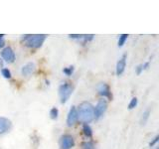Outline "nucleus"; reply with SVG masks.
Masks as SVG:
<instances>
[{
  "instance_id": "1",
  "label": "nucleus",
  "mask_w": 159,
  "mask_h": 149,
  "mask_svg": "<svg viewBox=\"0 0 159 149\" xmlns=\"http://www.w3.org/2000/svg\"><path fill=\"white\" fill-rule=\"evenodd\" d=\"M79 118L84 123L91 122L94 117L93 106L89 102H83L78 111Z\"/></svg>"
},
{
  "instance_id": "2",
  "label": "nucleus",
  "mask_w": 159,
  "mask_h": 149,
  "mask_svg": "<svg viewBox=\"0 0 159 149\" xmlns=\"http://www.w3.org/2000/svg\"><path fill=\"white\" fill-rule=\"evenodd\" d=\"M47 35L44 34H38V35H25L23 37L22 41L25 43L27 47L37 49L42 46V44L46 40Z\"/></svg>"
},
{
  "instance_id": "3",
  "label": "nucleus",
  "mask_w": 159,
  "mask_h": 149,
  "mask_svg": "<svg viewBox=\"0 0 159 149\" xmlns=\"http://www.w3.org/2000/svg\"><path fill=\"white\" fill-rule=\"evenodd\" d=\"M74 91V87L71 84L65 83L63 84H61L59 88V94H60V102L62 103L66 102L69 97H71V94L73 93Z\"/></svg>"
},
{
  "instance_id": "4",
  "label": "nucleus",
  "mask_w": 159,
  "mask_h": 149,
  "mask_svg": "<svg viewBox=\"0 0 159 149\" xmlns=\"http://www.w3.org/2000/svg\"><path fill=\"white\" fill-rule=\"evenodd\" d=\"M107 108V102L106 99H99L98 102L97 103L96 107L93 108L94 111V117L98 119L99 117H102L103 115V113L106 112Z\"/></svg>"
},
{
  "instance_id": "5",
  "label": "nucleus",
  "mask_w": 159,
  "mask_h": 149,
  "mask_svg": "<svg viewBox=\"0 0 159 149\" xmlns=\"http://www.w3.org/2000/svg\"><path fill=\"white\" fill-rule=\"evenodd\" d=\"M98 92L99 96H102L103 97H107L109 99V101H111L112 99V94H111V88H109L108 84H104V83L99 84L98 86Z\"/></svg>"
},
{
  "instance_id": "6",
  "label": "nucleus",
  "mask_w": 159,
  "mask_h": 149,
  "mask_svg": "<svg viewBox=\"0 0 159 149\" xmlns=\"http://www.w3.org/2000/svg\"><path fill=\"white\" fill-rule=\"evenodd\" d=\"M1 57H2L3 61H5L6 63H13L15 61V54H14V51L10 47H6V48H4L2 50Z\"/></svg>"
},
{
  "instance_id": "7",
  "label": "nucleus",
  "mask_w": 159,
  "mask_h": 149,
  "mask_svg": "<svg viewBox=\"0 0 159 149\" xmlns=\"http://www.w3.org/2000/svg\"><path fill=\"white\" fill-rule=\"evenodd\" d=\"M75 145L74 138L69 135V134H65L61 137V148L62 149H72Z\"/></svg>"
},
{
  "instance_id": "8",
  "label": "nucleus",
  "mask_w": 159,
  "mask_h": 149,
  "mask_svg": "<svg viewBox=\"0 0 159 149\" xmlns=\"http://www.w3.org/2000/svg\"><path fill=\"white\" fill-rule=\"evenodd\" d=\"M79 118V114H78V111L76 106H72L70 111L68 113V116H67V124L68 126H73L76 121L78 120Z\"/></svg>"
},
{
  "instance_id": "9",
  "label": "nucleus",
  "mask_w": 159,
  "mask_h": 149,
  "mask_svg": "<svg viewBox=\"0 0 159 149\" xmlns=\"http://www.w3.org/2000/svg\"><path fill=\"white\" fill-rule=\"evenodd\" d=\"M126 59H127V56L126 54H123L121 58L118 60V62L116 64V73L117 76H121L123 74L124 70H125V67H126Z\"/></svg>"
},
{
  "instance_id": "10",
  "label": "nucleus",
  "mask_w": 159,
  "mask_h": 149,
  "mask_svg": "<svg viewBox=\"0 0 159 149\" xmlns=\"http://www.w3.org/2000/svg\"><path fill=\"white\" fill-rule=\"evenodd\" d=\"M11 128V121L8 118L0 117V134L7 132Z\"/></svg>"
},
{
  "instance_id": "11",
  "label": "nucleus",
  "mask_w": 159,
  "mask_h": 149,
  "mask_svg": "<svg viewBox=\"0 0 159 149\" xmlns=\"http://www.w3.org/2000/svg\"><path fill=\"white\" fill-rule=\"evenodd\" d=\"M34 70H35V64L30 62V63L25 65V66L22 68V74L25 77H28V76H30V74H33Z\"/></svg>"
},
{
  "instance_id": "12",
  "label": "nucleus",
  "mask_w": 159,
  "mask_h": 149,
  "mask_svg": "<svg viewBox=\"0 0 159 149\" xmlns=\"http://www.w3.org/2000/svg\"><path fill=\"white\" fill-rule=\"evenodd\" d=\"M69 37L71 39H76V40H83L84 42H89L92 41L93 39V35H76V34H70Z\"/></svg>"
},
{
  "instance_id": "13",
  "label": "nucleus",
  "mask_w": 159,
  "mask_h": 149,
  "mask_svg": "<svg viewBox=\"0 0 159 149\" xmlns=\"http://www.w3.org/2000/svg\"><path fill=\"white\" fill-rule=\"evenodd\" d=\"M83 131H84V134L86 135L87 137H92L93 136V130L91 126L89 125V124L84 123L83 125Z\"/></svg>"
},
{
  "instance_id": "14",
  "label": "nucleus",
  "mask_w": 159,
  "mask_h": 149,
  "mask_svg": "<svg viewBox=\"0 0 159 149\" xmlns=\"http://www.w3.org/2000/svg\"><path fill=\"white\" fill-rule=\"evenodd\" d=\"M149 115H150V109H146V111L142 113V116H141V119H140L141 125H144V124L147 122L148 118H149Z\"/></svg>"
},
{
  "instance_id": "15",
  "label": "nucleus",
  "mask_w": 159,
  "mask_h": 149,
  "mask_svg": "<svg viewBox=\"0 0 159 149\" xmlns=\"http://www.w3.org/2000/svg\"><path fill=\"white\" fill-rule=\"evenodd\" d=\"M128 38V34H121L118 38V47H122L124 44H125L126 40Z\"/></svg>"
},
{
  "instance_id": "16",
  "label": "nucleus",
  "mask_w": 159,
  "mask_h": 149,
  "mask_svg": "<svg viewBox=\"0 0 159 149\" xmlns=\"http://www.w3.org/2000/svg\"><path fill=\"white\" fill-rule=\"evenodd\" d=\"M58 115H59V111L58 108L56 107H53L51 111H50V117L52 119H57L58 118Z\"/></svg>"
},
{
  "instance_id": "17",
  "label": "nucleus",
  "mask_w": 159,
  "mask_h": 149,
  "mask_svg": "<svg viewBox=\"0 0 159 149\" xmlns=\"http://www.w3.org/2000/svg\"><path fill=\"white\" fill-rule=\"evenodd\" d=\"M82 149H94V145L91 141H86L82 143Z\"/></svg>"
},
{
  "instance_id": "18",
  "label": "nucleus",
  "mask_w": 159,
  "mask_h": 149,
  "mask_svg": "<svg viewBox=\"0 0 159 149\" xmlns=\"http://www.w3.org/2000/svg\"><path fill=\"white\" fill-rule=\"evenodd\" d=\"M137 103H138V99L136 97H132L131 98V101L130 102H129L128 104V109H133V108H135L136 106H137Z\"/></svg>"
},
{
  "instance_id": "19",
  "label": "nucleus",
  "mask_w": 159,
  "mask_h": 149,
  "mask_svg": "<svg viewBox=\"0 0 159 149\" xmlns=\"http://www.w3.org/2000/svg\"><path fill=\"white\" fill-rule=\"evenodd\" d=\"M1 74H2L3 78H5V79H10V78H11V73H10V71H9L8 69H6V68L1 69Z\"/></svg>"
},
{
  "instance_id": "20",
  "label": "nucleus",
  "mask_w": 159,
  "mask_h": 149,
  "mask_svg": "<svg viewBox=\"0 0 159 149\" xmlns=\"http://www.w3.org/2000/svg\"><path fill=\"white\" fill-rule=\"evenodd\" d=\"M63 72H64L65 74H66V76H71V74L74 73V67L73 66H70L68 68H65Z\"/></svg>"
},
{
  "instance_id": "21",
  "label": "nucleus",
  "mask_w": 159,
  "mask_h": 149,
  "mask_svg": "<svg viewBox=\"0 0 159 149\" xmlns=\"http://www.w3.org/2000/svg\"><path fill=\"white\" fill-rule=\"evenodd\" d=\"M158 141H159V134H158V135H156L155 137H154V138L152 139V140H151L150 142H149V146H150V147L154 146V145H155V144L158 142Z\"/></svg>"
},
{
  "instance_id": "22",
  "label": "nucleus",
  "mask_w": 159,
  "mask_h": 149,
  "mask_svg": "<svg viewBox=\"0 0 159 149\" xmlns=\"http://www.w3.org/2000/svg\"><path fill=\"white\" fill-rule=\"evenodd\" d=\"M143 72V66H142V64L141 65H138V66L135 68V73L137 76H139V74H141V73Z\"/></svg>"
},
{
  "instance_id": "23",
  "label": "nucleus",
  "mask_w": 159,
  "mask_h": 149,
  "mask_svg": "<svg viewBox=\"0 0 159 149\" xmlns=\"http://www.w3.org/2000/svg\"><path fill=\"white\" fill-rule=\"evenodd\" d=\"M3 36H4L3 34H0V48H3L4 45H5V41L3 39Z\"/></svg>"
},
{
  "instance_id": "24",
  "label": "nucleus",
  "mask_w": 159,
  "mask_h": 149,
  "mask_svg": "<svg viewBox=\"0 0 159 149\" xmlns=\"http://www.w3.org/2000/svg\"><path fill=\"white\" fill-rule=\"evenodd\" d=\"M149 65H150V63L149 62H145L144 64H142V66H143V70H147L149 68Z\"/></svg>"
},
{
  "instance_id": "25",
  "label": "nucleus",
  "mask_w": 159,
  "mask_h": 149,
  "mask_svg": "<svg viewBox=\"0 0 159 149\" xmlns=\"http://www.w3.org/2000/svg\"><path fill=\"white\" fill-rule=\"evenodd\" d=\"M3 63H4V61L0 58V68H2V69H3Z\"/></svg>"
},
{
  "instance_id": "26",
  "label": "nucleus",
  "mask_w": 159,
  "mask_h": 149,
  "mask_svg": "<svg viewBox=\"0 0 159 149\" xmlns=\"http://www.w3.org/2000/svg\"><path fill=\"white\" fill-rule=\"evenodd\" d=\"M157 149H159V147H158V148H157Z\"/></svg>"
}]
</instances>
